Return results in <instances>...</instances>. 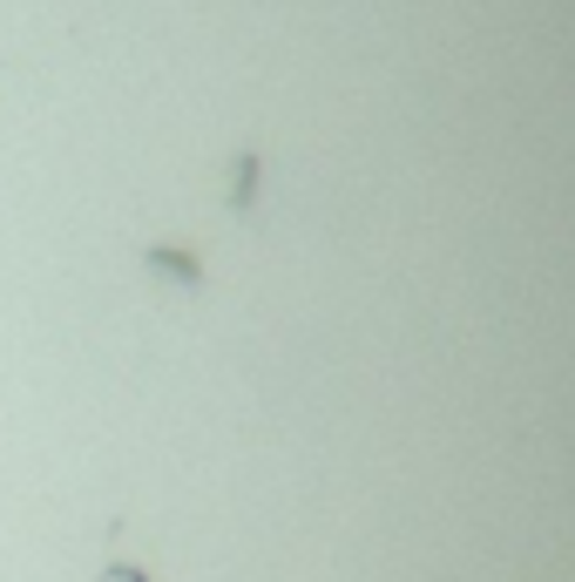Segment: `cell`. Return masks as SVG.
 Returning <instances> with one entry per match:
<instances>
[{"label":"cell","instance_id":"1","mask_svg":"<svg viewBox=\"0 0 575 582\" xmlns=\"http://www.w3.org/2000/svg\"><path fill=\"white\" fill-rule=\"evenodd\" d=\"M149 272H162V278H177V285H197V265H190L184 251H149Z\"/></svg>","mask_w":575,"mask_h":582},{"label":"cell","instance_id":"2","mask_svg":"<svg viewBox=\"0 0 575 582\" xmlns=\"http://www.w3.org/2000/svg\"><path fill=\"white\" fill-rule=\"evenodd\" d=\"M102 582H149V575H142V569H122V562H109V569H102Z\"/></svg>","mask_w":575,"mask_h":582}]
</instances>
